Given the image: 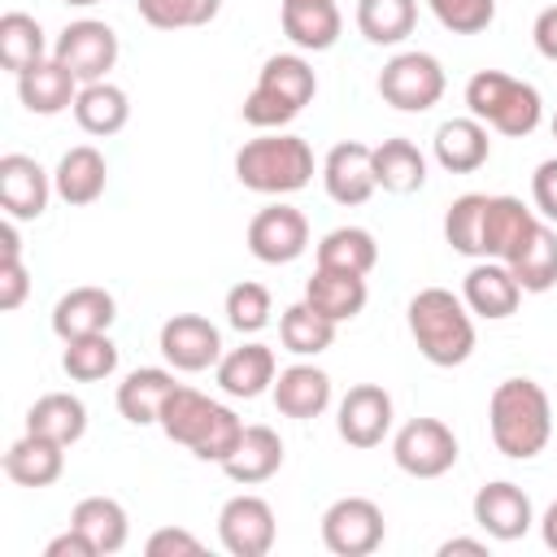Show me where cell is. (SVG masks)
<instances>
[{"label": "cell", "instance_id": "6da1fadb", "mask_svg": "<svg viewBox=\"0 0 557 557\" xmlns=\"http://www.w3.org/2000/svg\"><path fill=\"white\" fill-rule=\"evenodd\" d=\"M487 431L496 453L509 461H531L553 440V405L535 379H505L487 400Z\"/></svg>", "mask_w": 557, "mask_h": 557}, {"label": "cell", "instance_id": "7a4b0ae2", "mask_svg": "<svg viewBox=\"0 0 557 557\" xmlns=\"http://www.w3.org/2000/svg\"><path fill=\"white\" fill-rule=\"evenodd\" d=\"M157 426L174 444L191 448L200 461H213V466H222L235 453L239 435H244V418L231 405H222V400H213V396H205V392H196L187 383H178L170 392Z\"/></svg>", "mask_w": 557, "mask_h": 557}, {"label": "cell", "instance_id": "3957f363", "mask_svg": "<svg viewBox=\"0 0 557 557\" xmlns=\"http://www.w3.org/2000/svg\"><path fill=\"white\" fill-rule=\"evenodd\" d=\"M409 335L418 344V352L440 366V370H453L461 361H470L474 352V313L466 309V300L448 287H422L409 309Z\"/></svg>", "mask_w": 557, "mask_h": 557}, {"label": "cell", "instance_id": "277c9868", "mask_svg": "<svg viewBox=\"0 0 557 557\" xmlns=\"http://www.w3.org/2000/svg\"><path fill=\"white\" fill-rule=\"evenodd\" d=\"M235 178L257 196H292L313 178V148L300 135L265 131L235 152Z\"/></svg>", "mask_w": 557, "mask_h": 557}, {"label": "cell", "instance_id": "5b68a950", "mask_svg": "<svg viewBox=\"0 0 557 557\" xmlns=\"http://www.w3.org/2000/svg\"><path fill=\"white\" fill-rule=\"evenodd\" d=\"M318 96V74L300 52H274L265 57L257 87L244 96V122L257 131H283L309 100Z\"/></svg>", "mask_w": 557, "mask_h": 557}, {"label": "cell", "instance_id": "8992f818", "mask_svg": "<svg viewBox=\"0 0 557 557\" xmlns=\"http://www.w3.org/2000/svg\"><path fill=\"white\" fill-rule=\"evenodd\" d=\"M466 109L470 117H479L483 126L509 135V139H522L540 126L544 117V100L535 91V83L527 78H513L505 70H479L470 74L466 83Z\"/></svg>", "mask_w": 557, "mask_h": 557}, {"label": "cell", "instance_id": "52a82bcc", "mask_svg": "<svg viewBox=\"0 0 557 557\" xmlns=\"http://www.w3.org/2000/svg\"><path fill=\"white\" fill-rule=\"evenodd\" d=\"M444 87H448L444 65L431 52H418V48L396 52L379 70V96H383V104H392L400 113H426L431 104L444 100Z\"/></svg>", "mask_w": 557, "mask_h": 557}, {"label": "cell", "instance_id": "ba28073f", "mask_svg": "<svg viewBox=\"0 0 557 557\" xmlns=\"http://www.w3.org/2000/svg\"><path fill=\"white\" fill-rule=\"evenodd\" d=\"M457 457H461V444L453 426L440 418H409L392 435V461L413 479H440L457 466Z\"/></svg>", "mask_w": 557, "mask_h": 557}, {"label": "cell", "instance_id": "9c48e42d", "mask_svg": "<svg viewBox=\"0 0 557 557\" xmlns=\"http://www.w3.org/2000/svg\"><path fill=\"white\" fill-rule=\"evenodd\" d=\"M387 522L370 496H339L322 513V544L335 557H366L383 544Z\"/></svg>", "mask_w": 557, "mask_h": 557}, {"label": "cell", "instance_id": "30bf717a", "mask_svg": "<svg viewBox=\"0 0 557 557\" xmlns=\"http://www.w3.org/2000/svg\"><path fill=\"white\" fill-rule=\"evenodd\" d=\"M52 57L78 78V83H100L117 65V30L96 17L65 22V30L52 44Z\"/></svg>", "mask_w": 557, "mask_h": 557}, {"label": "cell", "instance_id": "8fae6325", "mask_svg": "<svg viewBox=\"0 0 557 557\" xmlns=\"http://www.w3.org/2000/svg\"><path fill=\"white\" fill-rule=\"evenodd\" d=\"M274 535H278V522L265 496L239 492L218 509V540L231 557H265L274 548Z\"/></svg>", "mask_w": 557, "mask_h": 557}, {"label": "cell", "instance_id": "7c38bea8", "mask_svg": "<svg viewBox=\"0 0 557 557\" xmlns=\"http://www.w3.org/2000/svg\"><path fill=\"white\" fill-rule=\"evenodd\" d=\"M309 248V218L296 205H265L248 222V252L265 265H287Z\"/></svg>", "mask_w": 557, "mask_h": 557}, {"label": "cell", "instance_id": "4fadbf2b", "mask_svg": "<svg viewBox=\"0 0 557 557\" xmlns=\"http://www.w3.org/2000/svg\"><path fill=\"white\" fill-rule=\"evenodd\" d=\"M157 348L170 361V370L200 374V370L222 361V331L205 313H174V318L161 322Z\"/></svg>", "mask_w": 557, "mask_h": 557}, {"label": "cell", "instance_id": "5bb4252c", "mask_svg": "<svg viewBox=\"0 0 557 557\" xmlns=\"http://www.w3.org/2000/svg\"><path fill=\"white\" fill-rule=\"evenodd\" d=\"M392 422H396V409H392L387 387H379V383L348 387L335 409V431L348 448H379L392 435Z\"/></svg>", "mask_w": 557, "mask_h": 557}, {"label": "cell", "instance_id": "9a60e30c", "mask_svg": "<svg viewBox=\"0 0 557 557\" xmlns=\"http://www.w3.org/2000/svg\"><path fill=\"white\" fill-rule=\"evenodd\" d=\"M322 187L344 209L366 205L379 191V183H374V148L361 144V139H339L322 157Z\"/></svg>", "mask_w": 557, "mask_h": 557}, {"label": "cell", "instance_id": "2e32d148", "mask_svg": "<svg viewBox=\"0 0 557 557\" xmlns=\"http://www.w3.org/2000/svg\"><path fill=\"white\" fill-rule=\"evenodd\" d=\"M52 191H57L52 174L35 157H26V152L0 157V209H4V218H17V222L44 218Z\"/></svg>", "mask_w": 557, "mask_h": 557}, {"label": "cell", "instance_id": "e0dca14e", "mask_svg": "<svg viewBox=\"0 0 557 557\" xmlns=\"http://www.w3.org/2000/svg\"><path fill=\"white\" fill-rule=\"evenodd\" d=\"M474 527L487 535V540H522L531 527H535V509H531V496L509 483V479H496V483H483L474 492Z\"/></svg>", "mask_w": 557, "mask_h": 557}, {"label": "cell", "instance_id": "ac0fdd59", "mask_svg": "<svg viewBox=\"0 0 557 557\" xmlns=\"http://www.w3.org/2000/svg\"><path fill=\"white\" fill-rule=\"evenodd\" d=\"M535 231H540V218L518 196H487V209H483V257L509 265L531 244Z\"/></svg>", "mask_w": 557, "mask_h": 557}, {"label": "cell", "instance_id": "d6986e66", "mask_svg": "<svg viewBox=\"0 0 557 557\" xmlns=\"http://www.w3.org/2000/svg\"><path fill=\"white\" fill-rule=\"evenodd\" d=\"M461 300H466V309H470L474 318L500 322V318H509V313L518 309L522 287H518V278H513V270H509L505 261L483 257V261H474V265L466 270V278H461Z\"/></svg>", "mask_w": 557, "mask_h": 557}, {"label": "cell", "instance_id": "ffe728a7", "mask_svg": "<svg viewBox=\"0 0 557 557\" xmlns=\"http://www.w3.org/2000/svg\"><path fill=\"white\" fill-rule=\"evenodd\" d=\"M213 374H218V387H222L226 396H235V400H257L261 392L274 387V379H278V357H274L270 344L248 339V344L222 352V361L213 366Z\"/></svg>", "mask_w": 557, "mask_h": 557}, {"label": "cell", "instance_id": "44dd1931", "mask_svg": "<svg viewBox=\"0 0 557 557\" xmlns=\"http://www.w3.org/2000/svg\"><path fill=\"white\" fill-rule=\"evenodd\" d=\"M117 318V300L104 287H70L57 305H52V335L61 344L83 339V335H100L109 331Z\"/></svg>", "mask_w": 557, "mask_h": 557}, {"label": "cell", "instance_id": "7402d4cb", "mask_svg": "<svg viewBox=\"0 0 557 557\" xmlns=\"http://www.w3.org/2000/svg\"><path fill=\"white\" fill-rule=\"evenodd\" d=\"M270 392H274V409L283 418L309 422V418H322L326 405H331V374L318 370L313 361H296V366L278 370Z\"/></svg>", "mask_w": 557, "mask_h": 557}, {"label": "cell", "instance_id": "603a6c76", "mask_svg": "<svg viewBox=\"0 0 557 557\" xmlns=\"http://www.w3.org/2000/svg\"><path fill=\"white\" fill-rule=\"evenodd\" d=\"M78 87H83V83H78L57 57H48V61L30 65L26 74H17V100H22V109L35 113V117H57V113L74 109Z\"/></svg>", "mask_w": 557, "mask_h": 557}, {"label": "cell", "instance_id": "cb8c5ba5", "mask_svg": "<svg viewBox=\"0 0 557 557\" xmlns=\"http://www.w3.org/2000/svg\"><path fill=\"white\" fill-rule=\"evenodd\" d=\"M431 152L448 174H474V170L487 165L492 139H487V126L479 117H448V122L435 126Z\"/></svg>", "mask_w": 557, "mask_h": 557}, {"label": "cell", "instance_id": "d4e9b609", "mask_svg": "<svg viewBox=\"0 0 557 557\" xmlns=\"http://www.w3.org/2000/svg\"><path fill=\"white\" fill-rule=\"evenodd\" d=\"M104 183H109V165H104V152L91 148V144H74L61 152L57 170H52V187L65 205L83 209V205H96L104 196Z\"/></svg>", "mask_w": 557, "mask_h": 557}, {"label": "cell", "instance_id": "484cf974", "mask_svg": "<svg viewBox=\"0 0 557 557\" xmlns=\"http://www.w3.org/2000/svg\"><path fill=\"white\" fill-rule=\"evenodd\" d=\"M278 466H283V440H278L274 426H261L257 422V426H244L235 453L222 461V474L231 483H239V487H257V483L274 479Z\"/></svg>", "mask_w": 557, "mask_h": 557}, {"label": "cell", "instance_id": "4316f807", "mask_svg": "<svg viewBox=\"0 0 557 557\" xmlns=\"http://www.w3.org/2000/svg\"><path fill=\"white\" fill-rule=\"evenodd\" d=\"M366 274H352V270H331V265H313L309 283H305V300L326 313L335 326L339 322H352L361 309H366Z\"/></svg>", "mask_w": 557, "mask_h": 557}, {"label": "cell", "instance_id": "83f0119b", "mask_svg": "<svg viewBox=\"0 0 557 557\" xmlns=\"http://www.w3.org/2000/svg\"><path fill=\"white\" fill-rule=\"evenodd\" d=\"M174 370H161V366H139L131 370L122 383H117V413L131 422V426H152L161 422V409L174 392Z\"/></svg>", "mask_w": 557, "mask_h": 557}, {"label": "cell", "instance_id": "f1b7e54d", "mask_svg": "<svg viewBox=\"0 0 557 557\" xmlns=\"http://www.w3.org/2000/svg\"><path fill=\"white\" fill-rule=\"evenodd\" d=\"M61 470H65V444H57L48 435H35V431L13 440L9 453H4V474L17 487H52L61 479Z\"/></svg>", "mask_w": 557, "mask_h": 557}, {"label": "cell", "instance_id": "f546056e", "mask_svg": "<svg viewBox=\"0 0 557 557\" xmlns=\"http://www.w3.org/2000/svg\"><path fill=\"white\" fill-rule=\"evenodd\" d=\"M278 22H283V35L300 48V52H326L335 48L339 30H344V17H339V4L335 0H318V4H278Z\"/></svg>", "mask_w": 557, "mask_h": 557}, {"label": "cell", "instance_id": "4dcf8cb0", "mask_svg": "<svg viewBox=\"0 0 557 557\" xmlns=\"http://www.w3.org/2000/svg\"><path fill=\"white\" fill-rule=\"evenodd\" d=\"M74 122L87 131V135H117L126 122H131V100L117 83L100 78V83H83L78 87V100H74Z\"/></svg>", "mask_w": 557, "mask_h": 557}, {"label": "cell", "instance_id": "1f68e13d", "mask_svg": "<svg viewBox=\"0 0 557 557\" xmlns=\"http://www.w3.org/2000/svg\"><path fill=\"white\" fill-rule=\"evenodd\" d=\"M26 431L48 435V440L70 448L87 435V405L74 392H48L26 409Z\"/></svg>", "mask_w": 557, "mask_h": 557}, {"label": "cell", "instance_id": "d6a6232c", "mask_svg": "<svg viewBox=\"0 0 557 557\" xmlns=\"http://www.w3.org/2000/svg\"><path fill=\"white\" fill-rule=\"evenodd\" d=\"M70 527H78L96 544L100 557L122 553L126 548V535H131V518H126V509L113 496H83L74 505V513H70Z\"/></svg>", "mask_w": 557, "mask_h": 557}, {"label": "cell", "instance_id": "836d02e7", "mask_svg": "<svg viewBox=\"0 0 557 557\" xmlns=\"http://www.w3.org/2000/svg\"><path fill=\"white\" fill-rule=\"evenodd\" d=\"M374 183L392 196H409L426 183V157L413 139L396 135V139H383L374 148Z\"/></svg>", "mask_w": 557, "mask_h": 557}, {"label": "cell", "instance_id": "e575fe53", "mask_svg": "<svg viewBox=\"0 0 557 557\" xmlns=\"http://www.w3.org/2000/svg\"><path fill=\"white\" fill-rule=\"evenodd\" d=\"M418 26V0H357V30L374 48H396Z\"/></svg>", "mask_w": 557, "mask_h": 557}, {"label": "cell", "instance_id": "d590c367", "mask_svg": "<svg viewBox=\"0 0 557 557\" xmlns=\"http://www.w3.org/2000/svg\"><path fill=\"white\" fill-rule=\"evenodd\" d=\"M39 61H48V35H44V26L30 13H22V9L4 13L0 17V65L17 78V74H26Z\"/></svg>", "mask_w": 557, "mask_h": 557}, {"label": "cell", "instance_id": "8d00e7d4", "mask_svg": "<svg viewBox=\"0 0 557 557\" xmlns=\"http://www.w3.org/2000/svg\"><path fill=\"white\" fill-rule=\"evenodd\" d=\"M278 339L296 357H318L335 344V322L326 313H318L309 300H296L278 313Z\"/></svg>", "mask_w": 557, "mask_h": 557}, {"label": "cell", "instance_id": "74e56055", "mask_svg": "<svg viewBox=\"0 0 557 557\" xmlns=\"http://www.w3.org/2000/svg\"><path fill=\"white\" fill-rule=\"evenodd\" d=\"M318 265L331 270H352V274H370L379 265V244L366 226H335L318 239Z\"/></svg>", "mask_w": 557, "mask_h": 557}, {"label": "cell", "instance_id": "f35d334b", "mask_svg": "<svg viewBox=\"0 0 557 557\" xmlns=\"http://www.w3.org/2000/svg\"><path fill=\"white\" fill-rule=\"evenodd\" d=\"M509 270H513V278H518V287L531 292V296L557 287V231L540 222V231H535L531 244L509 261Z\"/></svg>", "mask_w": 557, "mask_h": 557}, {"label": "cell", "instance_id": "ab89813d", "mask_svg": "<svg viewBox=\"0 0 557 557\" xmlns=\"http://www.w3.org/2000/svg\"><path fill=\"white\" fill-rule=\"evenodd\" d=\"M61 370H65L74 383H100V379H109V374L117 370V344L109 339V331L70 339L65 352H61Z\"/></svg>", "mask_w": 557, "mask_h": 557}, {"label": "cell", "instance_id": "60d3db41", "mask_svg": "<svg viewBox=\"0 0 557 557\" xmlns=\"http://www.w3.org/2000/svg\"><path fill=\"white\" fill-rule=\"evenodd\" d=\"M483 209L487 196L483 191H466L448 205L444 213V244L461 257H483Z\"/></svg>", "mask_w": 557, "mask_h": 557}, {"label": "cell", "instance_id": "b9f144b4", "mask_svg": "<svg viewBox=\"0 0 557 557\" xmlns=\"http://www.w3.org/2000/svg\"><path fill=\"white\" fill-rule=\"evenodd\" d=\"M135 9L152 30H191V26H209L222 0H135Z\"/></svg>", "mask_w": 557, "mask_h": 557}, {"label": "cell", "instance_id": "7bdbcfd3", "mask_svg": "<svg viewBox=\"0 0 557 557\" xmlns=\"http://www.w3.org/2000/svg\"><path fill=\"white\" fill-rule=\"evenodd\" d=\"M30 292V274L22 261V235H17V218L0 222V309L13 313Z\"/></svg>", "mask_w": 557, "mask_h": 557}, {"label": "cell", "instance_id": "ee69618b", "mask_svg": "<svg viewBox=\"0 0 557 557\" xmlns=\"http://www.w3.org/2000/svg\"><path fill=\"white\" fill-rule=\"evenodd\" d=\"M270 313H274V300H270V287L261 283H235L226 292V322L239 331V335H257L261 326H270Z\"/></svg>", "mask_w": 557, "mask_h": 557}, {"label": "cell", "instance_id": "f6af8a7d", "mask_svg": "<svg viewBox=\"0 0 557 557\" xmlns=\"http://www.w3.org/2000/svg\"><path fill=\"white\" fill-rule=\"evenodd\" d=\"M435 22L453 35H479L496 17V0H426Z\"/></svg>", "mask_w": 557, "mask_h": 557}, {"label": "cell", "instance_id": "bcb514c9", "mask_svg": "<svg viewBox=\"0 0 557 557\" xmlns=\"http://www.w3.org/2000/svg\"><path fill=\"white\" fill-rule=\"evenodd\" d=\"M200 548H205V544H200L191 531H183V527H161V531H152L148 544H144L148 557H196Z\"/></svg>", "mask_w": 557, "mask_h": 557}, {"label": "cell", "instance_id": "7dc6e473", "mask_svg": "<svg viewBox=\"0 0 557 557\" xmlns=\"http://www.w3.org/2000/svg\"><path fill=\"white\" fill-rule=\"evenodd\" d=\"M531 200H535V213H544L548 222H557V157L540 161L535 174H531Z\"/></svg>", "mask_w": 557, "mask_h": 557}, {"label": "cell", "instance_id": "c3c4849f", "mask_svg": "<svg viewBox=\"0 0 557 557\" xmlns=\"http://www.w3.org/2000/svg\"><path fill=\"white\" fill-rule=\"evenodd\" d=\"M44 557H100V553H96V544L78 527H65L61 535H52L44 544Z\"/></svg>", "mask_w": 557, "mask_h": 557}, {"label": "cell", "instance_id": "681fc988", "mask_svg": "<svg viewBox=\"0 0 557 557\" xmlns=\"http://www.w3.org/2000/svg\"><path fill=\"white\" fill-rule=\"evenodd\" d=\"M531 39H535V52H540L544 61H557V4H548V9L535 13Z\"/></svg>", "mask_w": 557, "mask_h": 557}, {"label": "cell", "instance_id": "f907efd6", "mask_svg": "<svg viewBox=\"0 0 557 557\" xmlns=\"http://www.w3.org/2000/svg\"><path fill=\"white\" fill-rule=\"evenodd\" d=\"M453 553H474V557H483V553H487V540L453 535V540H444V544H440V557H453Z\"/></svg>", "mask_w": 557, "mask_h": 557}, {"label": "cell", "instance_id": "816d5d0a", "mask_svg": "<svg viewBox=\"0 0 557 557\" xmlns=\"http://www.w3.org/2000/svg\"><path fill=\"white\" fill-rule=\"evenodd\" d=\"M540 535H544V548L557 553V500L544 509V518H540Z\"/></svg>", "mask_w": 557, "mask_h": 557}, {"label": "cell", "instance_id": "f5cc1de1", "mask_svg": "<svg viewBox=\"0 0 557 557\" xmlns=\"http://www.w3.org/2000/svg\"><path fill=\"white\" fill-rule=\"evenodd\" d=\"M61 4H74V9H91V4H100V0H61Z\"/></svg>", "mask_w": 557, "mask_h": 557}, {"label": "cell", "instance_id": "db71d44e", "mask_svg": "<svg viewBox=\"0 0 557 557\" xmlns=\"http://www.w3.org/2000/svg\"><path fill=\"white\" fill-rule=\"evenodd\" d=\"M283 4H318V0H283Z\"/></svg>", "mask_w": 557, "mask_h": 557}, {"label": "cell", "instance_id": "11a10c76", "mask_svg": "<svg viewBox=\"0 0 557 557\" xmlns=\"http://www.w3.org/2000/svg\"><path fill=\"white\" fill-rule=\"evenodd\" d=\"M548 131H553V139H557V113H553V122H548Z\"/></svg>", "mask_w": 557, "mask_h": 557}]
</instances>
